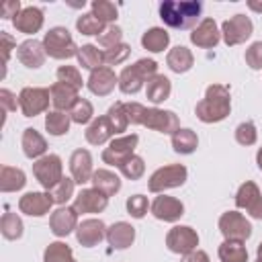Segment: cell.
Masks as SVG:
<instances>
[{"mask_svg": "<svg viewBox=\"0 0 262 262\" xmlns=\"http://www.w3.org/2000/svg\"><path fill=\"white\" fill-rule=\"evenodd\" d=\"M231 111V96L229 86L225 84H211L205 92V98L196 102V117L203 123H219Z\"/></svg>", "mask_w": 262, "mask_h": 262, "instance_id": "cell-1", "label": "cell"}, {"mask_svg": "<svg viewBox=\"0 0 262 262\" xmlns=\"http://www.w3.org/2000/svg\"><path fill=\"white\" fill-rule=\"evenodd\" d=\"M201 12H203V4L199 0H184V2L164 0L160 4V18L170 29H180V31L192 29L201 18Z\"/></svg>", "mask_w": 262, "mask_h": 262, "instance_id": "cell-2", "label": "cell"}, {"mask_svg": "<svg viewBox=\"0 0 262 262\" xmlns=\"http://www.w3.org/2000/svg\"><path fill=\"white\" fill-rule=\"evenodd\" d=\"M156 74H158V63L154 59H147V57L137 59L135 63L123 68V72L119 74V90L123 94H135Z\"/></svg>", "mask_w": 262, "mask_h": 262, "instance_id": "cell-3", "label": "cell"}, {"mask_svg": "<svg viewBox=\"0 0 262 262\" xmlns=\"http://www.w3.org/2000/svg\"><path fill=\"white\" fill-rule=\"evenodd\" d=\"M43 47H45V53L53 59H70V57L78 55V49H80L74 43L70 31L66 27L49 29L43 37Z\"/></svg>", "mask_w": 262, "mask_h": 262, "instance_id": "cell-4", "label": "cell"}, {"mask_svg": "<svg viewBox=\"0 0 262 262\" xmlns=\"http://www.w3.org/2000/svg\"><path fill=\"white\" fill-rule=\"evenodd\" d=\"M186 176H188L186 166H182V164H168V166L158 168L149 176L147 188H149V192H164L168 188H178V186H182L186 182Z\"/></svg>", "mask_w": 262, "mask_h": 262, "instance_id": "cell-5", "label": "cell"}, {"mask_svg": "<svg viewBox=\"0 0 262 262\" xmlns=\"http://www.w3.org/2000/svg\"><path fill=\"white\" fill-rule=\"evenodd\" d=\"M33 174L39 180V184L45 190H51L61 178H63V164L61 158L55 154H45L43 158L35 160L33 164Z\"/></svg>", "mask_w": 262, "mask_h": 262, "instance_id": "cell-6", "label": "cell"}, {"mask_svg": "<svg viewBox=\"0 0 262 262\" xmlns=\"http://www.w3.org/2000/svg\"><path fill=\"white\" fill-rule=\"evenodd\" d=\"M51 92L41 86H27L18 92V106L25 117H37L49 108Z\"/></svg>", "mask_w": 262, "mask_h": 262, "instance_id": "cell-7", "label": "cell"}, {"mask_svg": "<svg viewBox=\"0 0 262 262\" xmlns=\"http://www.w3.org/2000/svg\"><path fill=\"white\" fill-rule=\"evenodd\" d=\"M137 143H139V135H137V133H129V135L115 137V139L108 143V147H104V151H102V162H104V164H111V166H115V168H121V164L133 156Z\"/></svg>", "mask_w": 262, "mask_h": 262, "instance_id": "cell-8", "label": "cell"}, {"mask_svg": "<svg viewBox=\"0 0 262 262\" xmlns=\"http://www.w3.org/2000/svg\"><path fill=\"white\" fill-rule=\"evenodd\" d=\"M219 231L225 239L246 242L252 235V223L237 211H227L219 217Z\"/></svg>", "mask_w": 262, "mask_h": 262, "instance_id": "cell-9", "label": "cell"}, {"mask_svg": "<svg viewBox=\"0 0 262 262\" xmlns=\"http://www.w3.org/2000/svg\"><path fill=\"white\" fill-rule=\"evenodd\" d=\"M252 31H254V25L246 14H233L231 18L223 20V25H221V37H223L225 45H229V47L239 45L246 39H250Z\"/></svg>", "mask_w": 262, "mask_h": 262, "instance_id": "cell-10", "label": "cell"}, {"mask_svg": "<svg viewBox=\"0 0 262 262\" xmlns=\"http://www.w3.org/2000/svg\"><path fill=\"white\" fill-rule=\"evenodd\" d=\"M166 246L174 254H190L199 246V233L188 225H174L166 235Z\"/></svg>", "mask_w": 262, "mask_h": 262, "instance_id": "cell-11", "label": "cell"}, {"mask_svg": "<svg viewBox=\"0 0 262 262\" xmlns=\"http://www.w3.org/2000/svg\"><path fill=\"white\" fill-rule=\"evenodd\" d=\"M141 125L147 127V129H154L158 133H170V135L180 129L178 115L174 111H164V108H158V106H151V108L145 106Z\"/></svg>", "mask_w": 262, "mask_h": 262, "instance_id": "cell-12", "label": "cell"}, {"mask_svg": "<svg viewBox=\"0 0 262 262\" xmlns=\"http://www.w3.org/2000/svg\"><path fill=\"white\" fill-rule=\"evenodd\" d=\"M235 205L237 209L248 211L254 219H262V192L258 184L252 180H246L235 192Z\"/></svg>", "mask_w": 262, "mask_h": 262, "instance_id": "cell-13", "label": "cell"}, {"mask_svg": "<svg viewBox=\"0 0 262 262\" xmlns=\"http://www.w3.org/2000/svg\"><path fill=\"white\" fill-rule=\"evenodd\" d=\"M49 227H51V233L57 237L70 235L78 227V211L68 205L57 207L49 217Z\"/></svg>", "mask_w": 262, "mask_h": 262, "instance_id": "cell-14", "label": "cell"}, {"mask_svg": "<svg viewBox=\"0 0 262 262\" xmlns=\"http://www.w3.org/2000/svg\"><path fill=\"white\" fill-rule=\"evenodd\" d=\"M88 90L96 96H106L115 90V86H119V76L108 68V66H102V68H96L90 72L88 76V82H86Z\"/></svg>", "mask_w": 262, "mask_h": 262, "instance_id": "cell-15", "label": "cell"}, {"mask_svg": "<svg viewBox=\"0 0 262 262\" xmlns=\"http://www.w3.org/2000/svg\"><path fill=\"white\" fill-rule=\"evenodd\" d=\"M53 205V199L49 192H27L18 199V209L20 213L29 215V217H43L49 213Z\"/></svg>", "mask_w": 262, "mask_h": 262, "instance_id": "cell-16", "label": "cell"}, {"mask_svg": "<svg viewBox=\"0 0 262 262\" xmlns=\"http://www.w3.org/2000/svg\"><path fill=\"white\" fill-rule=\"evenodd\" d=\"M106 237V225L102 219H84L76 227V239L84 248H92Z\"/></svg>", "mask_w": 262, "mask_h": 262, "instance_id": "cell-17", "label": "cell"}, {"mask_svg": "<svg viewBox=\"0 0 262 262\" xmlns=\"http://www.w3.org/2000/svg\"><path fill=\"white\" fill-rule=\"evenodd\" d=\"M108 205V196L96 188H82L74 199V209L78 213H100Z\"/></svg>", "mask_w": 262, "mask_h": 262, "instance_id": "cell-18", "label": "cell"}, {"mask_svg": "<svg viewBox=\"0 0 262 262\" xmlns=\"http://www.w3.org/2000/svg\"><path fill=\"white\" fill-rule=\"evenodd\" d=\"M149 209H151L154 217L160 221H178L184 215V205L176 196H168V194L156 196V201L151 203Z\"/></svg>", "mask_w": 262, "mask_h": 262, "instance_id": "cell-19", "label": "cell"}, {"mask_svg": "<svg viewBox=\"0 0 262 262\" xmlns=\"http://www.w3.org/2000/svg\"><path fill=\"white\" fill-rule=\"evenodd\" d=\"M70 172L72 178L76 180V184H86L92 180V156L88 149H74L70 156Z\"/></svg>", "mask_w": 262, "mask_h": 262, "instance_id": "cell-20", "label": "cell"}, {"mask_svg": "<svg viewBox=\"0 0 262 262\" xmlns=\"http://www.w3.org/2000/svg\"><path fill=\"white\" fill-rule=\"evenodd\" d=\"M221 31L217 29V23L213 18H203L190 33V41L201 49H211L219 43Z\"/></svg>", "mask_w": 262, "mask_h": 262, "instance_id": "cell-21", "label": "cell"}, {"mask_svg": "<svg viewBox=\"0 0 262 262\" xmlns=\"http://www.w3.org/2000/svg\"><path fill=\"white\" fill-rule=\"evenodd\" d=\"M45 55L47 53H45L43 41H37V39H27L16 47V57L25 68H33V70L41 68L45 61Z\"/></svg>", "mask_w": 262, "mask_h": 262, "instance_id": "cell-22", "label": "cell"}, {"mask_svg": "<svg viewBox=\"0 0 262 262\" xmlns=\"http://www.w3.org/2000/svg\"><path fill=\"white\" fill-rule=\"evenodd\" d=\"M43 10L39 6H27L23 8L14 18H12V25L16 31L25 33V35H35L41 31L43 27Z\"/></svg>", "mask_w": 262, "mask_h": 262, "instance_id": "cell-23", "label": "cell"}, {"mask_svg": "<svg viewBox=\"0 0 262 262\" xmlns=\"http://www.w3.org/2000/svg\"><path fill=\"white\" fill-rule=\"evenodd\" d=\"M106 239L115 250H125L135 242V227L127 221H117L106 227Z\"/></svg>", "mask_w": 262, "mask_h": 262, "instance_id": "cell-24", "label": "cell"}, {"mask_svg": "<svg viewBox=\"0 0 262 262\" xmlns=\"http://www.w3.org/2000/svg\"><path fill=\"white\" fill-rule=\"evenodd\" d=\"M49 92H51V102H53V106H55V111H70L76 102H78V90L76 88H72V86H68V84H63V82H55V84H51V88H49Z\"/></svg>", "mask_w": 262, "mask_h": 262, "instance_id": "cell-25", "label": "cell"}, {"mask_svg": "<svg viewBox=\"0 0 262 262\" xmlns=\"http://www.w3.org/2000/svg\"><path fill=\"white\" fill-rule=\"evenodd\" d=\"M20 143H23L25 156L31 158V160H39V158H43L45 151H47V141H45V137H43L37 129H33V127H27V129L23 131Z\"/></svg>", "mask_w": 262, "mask_h": 262, "instance_id": "cell-26", "label": "cell"}, {"mask_svg": "<svg viewBox=\"0 0 262 262\" xmlns=\"http://www.w3.org/2000/svg\"><path fill=\"white\" fill-rule=\"evenodd\" d=\"M166 63H168V68H170L172 72H176V74H184V72H188V70L192 68V63H194V55H192V51H190L188 47H184V45H176V47H172V49L168 51V55H166Z\"/></svg>", "mask_w": 262, "mask_h": 262, "instance_id": "cell-27", "label": "cell"}, {"mask_svg": "<svg viewBox=\"0 0 262 262\" xmlns=\"http://www.w3.org/2000/svg\"><path fill=\"white\" fill-rule=\"evenodd\" d=\"M90 182H92V188L100 190V192L106 194V196H113V194H117V192L121 190V178H119L115 172L104 170V168L94 170Z\"/></svg>", "mask_w": 262, "mask_h": 262, "instance_id": "cell-28", "label": "cell"}, {"mask_svg": "<svg viewBox=\"0 0 262 262\" xmlns=\"http://www.w3.org/2000/svg\"><path fill=\"white\" fill-rule=\"evenodd\" d=\"M172 92V82L164 76V74H156L154 78L147 80L145 84V94H147V100H151L154 104H160L164 102Z\"/></svg>", "mask_w": 262, "mask_h": 262, "instance_id": "cell-29", "label": "cell"}, {"mask_svg": "<svg viewBox=\"0 0 262 262\" xmlns=\"http://www.w3.org/2000/svg\"><path fill=\"white\" fill-rule=\"evenodd\" d=\"M84 135H86V141H88V143H92V145H102V143H104L106 139H111L115 133H113V127H111L106 115H102V117L94 119V121L88 125V129H86Z\"/></svg>", "mask_w": 262, "mask_h": 262, "instance_id": "cell-30", "label": "cell"}, {"mask_svg": "<svg viewBox=\"0 0 262 262\" xmlns=\"http://www.w3.org/2000/svg\"><path fill=\"white\" fill-rule=\"evenodd\" d=\"M168 43H170V33H168L166 29H162V27H151V29H147V31L141 35V45H143V49H147V51H151V53L164 51V49L168 47Z\"/></svg>", "mask_w": 262, "mask_h": 262, "instance_id": "cell-31", "label": "cell"}, {"mask_svg": "<svg viewBox=\"0 0 262 262\" xmlns=\"http://www.w3.org/2000/svg\"><path fill=\"white\" fill-rule=\"evenodd\" d=\"M27 184V176L20 168H12V166H2L0 170V190L2 192H14L20 190Z\"/></svg>", "mask_w": 262, "mask_h": 262, "instance_id": "cell-32", "label": "cell"}, {"mask_svg": "<svg viewBox=\"0 0 262 262\" xmlns=\"http://www.w3.org/2000/svg\"><path fill=\"white\" fill-rule=\"evenodd\" d=\"M196 145H199V137L192 129H178L172 133V149L176 154L188 156L196 149Z\"/></svg>", "mask_w": 262, "mask_h": 262, "instance_id": "cell-33", "label": "cell"}, {"mask_svg": "<svg viewBox=\"0 0 262 262\" xmlns=\"http://www.w3.org/2000/svg\"><path fill=\"white\" fill-rule=\"evenodd\" d=\"M219 260L221 262H248V250L244 242L225 239L219 246Z\"/></svg>", "mask_w": 262, "mask_h": 262, "instance_id": "cell-34", "label": "cell"}, {"mask_svg": "<svg viewBox=\"0 0 262 262\" xmlns=\"http://www.w3.org/2000/svg\"><path fill=\"white\" fill-rule=\"evenodd\" d=\"M70 115H66L63 111H49L45 115V129L49 135H66L70 131Z\"/></svg>", "mask_w": 262, "mask_h": 262, "instance_id": "cell-35", "label": "cell"}, {"mask_svg": "<svg viewBox=\"0 0 262 262\" xmlns=\"http://www.w3.org/2000/svg\"><path fill=\"white\" fill-rule=\"evenodd\" d=\"M78 61H80V66L82 68H86V70H96V68H102V63H104V55H102V51L96 47V45H82L80 49H78Z\"/></svg>", "mask_w": 262, "mask_h": 262, "instance_id": "cell-36", "label": "cell"}, {"mask_svg": "<svg viewBox=\"0 0 262 262\" xmlns=\"http://www.w3.org/2000/svg\"><path fill=\"white\" fill-rule=\"evenodd\" d=\"M43 262H76V258L68 244L51 242L43 252Z\"/></svg>", "mask_w": 262, "mask_h": 262, "instance_id": "cell-37", "label": "cell"}, {"mask_svg": "<svg viewBox=\"0 0 262 262\" xmlns=\"http://www.w3.org/2000/svg\"><path fill=\"white\" fill-rule=\"evenodd\" d=\"M0 231L6 239H18L23 235V221L16 213L12 211H6L2 215V221H0Z\"/></svg>", "mask_w": 262, "mask_h": 262, "instance_id": "cell-38", "label": "cell"}, {"mask_svg": "<svg viewBox=\"0 0 262 262\" xmlns=\"http://www.w3.org/2000/svg\"><path fill=\"white\" fill-rule=\"evenodd\" d=\"M106 119H108V123H111L115 135L127 131V127H129V119H127V113H125V104H123V102H115V104L106 111Z\"/></svg>", "mask_w": 262, "mask_h": 262, "instance_id": "cell-39", "label": "cell"}, {"mask_svg": "<svg viewBox=\"0 0 262 262\" xmlns=\"http://www.w3.org/2000/svg\"><path fill=\"white\" fill-rule=\"evenodd\" d=\"M74 184H76V180L74 178H68V176H63L51 190H47L49 194H51V199H53V203H57V205H66L72 196H74Z\"/></svg>", "mask_w": 262, "mask_h": 262, "instance_id": "cell-40", "label": "cell"}, {"mask_svg": "<svg viewBox=\"0 0 262 262\" xmlns=\"http://www.w3.org/2000/svg\"><path fill=\"white\" fill-rule=\"evenodd\" d=\"M76 29H78L82 35H98V37H100L106 27H104V23H100L92 12H86V14L78 16Z\"/></svg>", "mask_w": 262, "mask_h": 262, "instance_id": "cell-41", "label": "cell"}, {"mask_svg": "<svg viewBox=\"0 0 262 262\" xmlns=\"http://www.w3.org/2000/svg\"><path fill=\"white\" fill-rule=\"evenodd\" d=\"M90 8H92V14H94L100 23H104V25L117 20L119 10H117V6H115L113 2H108V0H94V2L90 4Z\"/></svg>", "mask_w": 262, "mask_h": 262, "instance_id": "cell-42", "label": "cell"}, {"mask_svg": "<svg viewBox=\"0 0 262 262\" xmlns=\"http://www.w3.org/2000/svg\"><path fill=\"white\" fill-rule=\"evenodd\" d=\"M92 115H94V106H92V102L86 100V98H78V102L70 108V119H72L74 123H78V125L88 123V121L92 119Z\"/></svg>", "mask_w": 262, "mask_h": 262, "instance_id": "cell-43", "label": "cell"}, {"mask_svg": "<svg viewBox=\"0 0 262 262\" xmlns=\"http://www.w3.org/2000/svg\"><path fill=\"white\" fill-rule=\"evenodd\" d=\"M121 172H123V176L125 178H129V180H139L141 176H143V172H145V164H143V158H139V156H131L129 160H125L123 164H121V168H119Z\"/></svg>", "mask_w": 262, "mask_h": 262, "instance_id": "cell-44", "label": "cell"}, {"mask_svg": "<svg viewBox=\"0 0 262 262\" xmlns=\"http://www.w3.org/2000/svg\"><path fill=\"white\" fill-rule=\"evenodd\" d=\"M256 139H258V131H256V125L252 121L239 123L235 127V141L239 145H254Z\"/></svg>", "mask_w": 262, "mask_h": 262, "instance_id": "cell-45", "label": "cell"}, {"mask_svg": "<svg viewBox=\"0 0 262 262\" xmlns=\"http://www.w3.org/2000/svg\"><path fill=\"white\" fill-rule=\"evenodd\" d=\"M119 43H123V31H121V27H117V25L106 27V29H104V33L98 37V45H100V47H104V51H106V49L117 47Z\"/></svg>", "mask_w": 262, "mask_h": 262, "instance_id": "cell-46", "label": "cell"}, {"mask_svg": "<svg viewBox=\"0 0 262 262\" xmlns=\"http://www.w3.org/2000/svg\"><path fill=\"white\" fill-rule=\"evenodd\" d=\"M57 82H63V84H68V86H72L76 90H80L82 84H84L78 68H74V66H61L57 70Z\"/></svg>", "mask_w": 262, "mask_h": 262, "instance_id": "cell-47", "label": "cell"}, {"mask_svg": "<svg viewBox=\"0 0 262 262\" xmlns=\"http://www.w3.org/2000/svg\"><path fill=\"white\" fill-rule=\"evenodd\" d=\"M129 53H131V47H129L127 43H119L117 47L102 51V55H104V63H108V66L123 63V61L129 57Z\"/></svg>", "mask_w": 262, "mask_h": 262, "instance_id": "cell-48", "label": "cell"}, {"mask_svg": "<svg viewBox=\"0 0 262 262\" xmlns=\"http://www.w3.org/2000/svg\"><path fill=\"white\" fill-rule=\"evenodd\" d=\"M147 209H149V203H147V199L143 194H133V196L127 199V213L131 217L141 219L147 213Z\"/></svg>", "mask_w": 262, "mask_h": 262, "instance_id": "cell-49", "label": "cell"}, {"mask_svg": "<svg viewBox=\"0 0 262 262\" xmlns=\"http://www.w3.org/2000/svg\"><path fill=\"white\" fill-rule=\"evenodd\" d=\"M246 63L252 70H262V41H254L246 49Z\"/></svg>", "mask_w": 262, "mask_h": 262, "instance_id": "cell-50", "label": "cell"}, {"mask_svg": "<svg viewBox=\"0 0 262 262\" xmlns=\"http://www.w3.org/2000/svg\"><path fill=\"white\" fill-rule=\"evenodd\" d=\"M123 104H125V113H127L129 125H141V123H143L145 106L139 104V102H123Z\"/></svg>", "mask_w": 262, "mask_h": 262, "instance_id": "cell-51", "label": "cell"}, {"mask_svg": "<svg viewBox=\"0 0 262 262\" xmlns=\"http://www.w3.org/2000/svg\"><path fill=\"white\" fill-rule=\"evenodd\" d=\"M0 102H2V108H4L6 113H12V111H16L18 98H16L8 88H2V90H0Z\"/></svg>", "mask_w": 262, "mask_h": 262, "instance_id": "cell-52", "label": "cell"}, {"mask_svg": "<svg viewBox=\"0 0 262 262\" xmlns=\"http://www.w3.org/2000/svg\"><path fill=\"white\" fill-rule=\"evenodd\" d=\"M0 41H2V47H0L2 49V57H4V66H6L8 63V57H10V51L16 49V41L8 33H4V31L0 33Z\"/></svg>", "mask_w": 262, "mask_h": 262, "instance_id": "cell-53", "label": "cell"}, {"mask_svg": "<svg viewBox=\"0 0 262 262\" xmlns=\"http://www.w3.org/2000/svg\"><path fill=\"white\" fill-rule=\"evenodd\" d=\"M20 10L23 8H20V2L18 0H6L2 4V8H0V14H2V18H14Z\"/></svg>", "mask_w": 262, "mask_h": 262, "instance_id": "cell-54", "label": "cell"}, {"mask_svg": "<svg viewBox=\"0 0 262 262\" xmlns=\"http://www.w3.org/2000/svg\"><path fill=\"white\" fill-rule=\"evenodd\" d=\"M182 262H209V254L203 252V250H192L190 254L184 256Z\"/></svg>", "mask_w": 262, "mask_h": 262, "instance_id": "cell-55", "label": "cell"}, {"mask_svg": "<svg viewBox=\"0 0 262 262\" xmlns=\"http://www.w3.org/2000/svg\"><path fill=\"white\" fill-rule=\"evenodd\" d=\"M248 8L254 12H262V2L260 0H248Z\"/></svg>", "mask_w": 262, "mask_h": 262, "instance_id": "cell-56", "label": "cell"}, {"mask_svg": "<svg viewBox=\"0 0 262 262\" xmlns=\"http://www.w3.org/2000/svg\"><path fill=\"white\" fill-rule=\"evenodd\" d=\"M256 164H258V168L262 170V147H260L258 154H256Z\"/></svg>", "mask_w": 262, "mask_h": 262, "instance_id": "cell-57", "label": "cell"}, {"mask_svg": "<svg viewBox=\"0 0 262 262\" xmlns=\"http://www.w3.org/2000/svg\"><path fill=\"white\" fill-rule=\"evenodd\" d=\"M256 254H258V260L262 262V242L258 244V250H256Z\"/></svg>", "mask_w": 262, "mask_h": 262, "instance_id": "cell-58", "label": "cell"}, {"mask_svg": "<svg viewBox=\"0 0 262 262\" xmlns=\"http://www.w3.org/2000/svg\"><path fill=\"white\" fill-rule=\"evenodd\" d=\"M256 262H260V260H256Z\"/></svg>", "mask_w": 262, "mask_h": 262, "instance_id": "cell-59", "label": "cell"}]
</instances>
